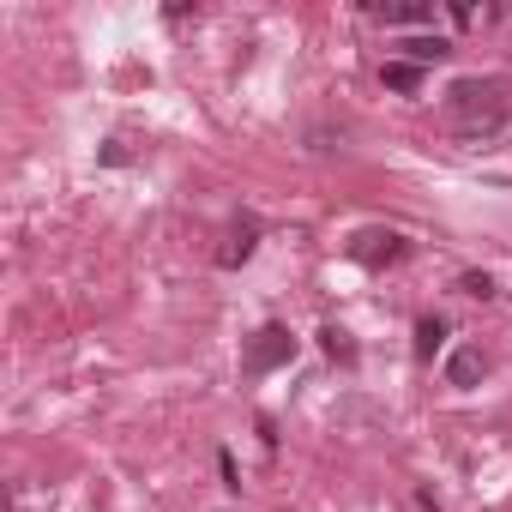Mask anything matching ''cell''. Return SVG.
<instances>
[{
    "mask_svg": "<svg viewBox=\"0 0 512 512\" xmlns=\"http://www.w3.org/2000/svg\"><path fill=\"white\" fill-rule=\"evenodd\" d=\"M506 115H512V97L500 79H458L446 91V121L458 139H488L506 127Z\"/></svg>",
    "mask_w": 512,
    "mask_h": 512,
    "instance_id": "6da1fadb",
    "label": "cell"
},
{
    "mask_svg": "<svg viewBox=\"0 0 512 512\" xmlns=\"http://www.w3.org/2000/svg\"><path fill=\"white\" fill-rule=\"evenodd\" d=\"M296 356V338H290V326H260L247 338V356H241V368L260 380V374H272V368H284Z\"/></svg>",
    "mask_w": 512,
    "mask_h": 512,
    "instance_id": "7a4b0ae2",
    "label": "cell"
},
{
    "mask_svg": "<svg viewBox=\"0 0 512 512\" xmlns=\"http://www.w3.org/2000/svg\"><path fill=\"white\" fill-rule=\"evenodd\" d=\"M350 260L368 266V272L398 266V260H404V235H398V229H362V235L350 241Z\"/></svg>",
    "mask_w": 512,
    "mask_h": 512,
    "instance_id": "3957f363",
    "label": "cell"
},
{
    "mask_svg": "<svg viewBox=\"0 0 512 512\" xmlns=\"http://www.w3.org/2000/svg\"><path fill=\"white\" fill-rule=\"evenodd\" d=\"M253 247H260V223L241 217V223L223 235V247H217V266H247V260H253Z\"/></svg>",
    "mask_w": 512,
    "mask_h": 512,
    "instance_id": "277c9868",
    "label": "cell"
},
{
    "mask_svg": "<svg viewBox=\"0 0 512 512\" xmlns=\"http://www.w3.org/2000/svg\"><path fill=\"white\" fill-rule=\"evenodd\" d=\"M482 374H488V356H482L476 344H464V350H452V356H446V380H452L458 392H470Z\"/></svg>",
    "mask_w": 512,
    "mask_h": 512,
    "instance_id": "5b68a950",
    "label": "cell"
},
{
    "mask_svg": "<svg viewBox=\"0 0 512 512\" xmlns=\"http://www.w3.org/2000/svg\"><path fill=\"white\" fill-rule=\"evenodd\" d=\"M398 49H404V61H410V67H434V61H446V55H452V43H446L440 31H434V37H404Z\"/></svg>",
    "mask_w": 512,
    "mask_h": 512,
    "instance_id": "8992f818",
    "label": "cell"
},
{
    "mask_svg": "<svg viewBox=\"0 0 512 512\" xmlns=\"http://www.w3.org/2000/svg\"><path fill=\"white\" fill-rule=\"evenodd\" d=\"M386 25H428L434 19V7H422V0H392V7H374Z\"/></svg>",
    "mask_w": 512,
    "mask_h": 512,
    "instance_id": "52a82bcc",
    "label": "cell"
},
{
    "mask_svg": "<svg viewBox=\"0 0 512 512\" xmlns=\"http://www.w3.org/2000/svg\"><path fill=\"white\" fill-rule=\"evenodd\" d=\"M380 79H386V91H422V67H410V61H386Z\"/></svg>",
    "mask_w": 512,
    "mask_h": 512,
    "instance_id": "ba28073f",
    "label": "cell"
},
{
    "mask_svg": "<svg viewBox=\"0 0 512 512\" xmlns=\"http://www.w3.org/2000/svg\"><path fill=\"white\" fill-rule=\"evenodd\" d=\"M440 344H446V320H434V314L416 320V356H434Z\"/></svg>",
    "mask_w": 512,
    "mask_h": 512,
    "instance_id": "9c48e42d",
    "label": "cell"
},
{
    "mask_svg": "<svg viewBox=\"0 0 512 512\" xmlns=\"http://www.w3.org/2000/svg\"><path fill=\"white\" fill-rule=\"evenodd\" d=\"M320 344H326V356H332V362H356V344H350V332L326 326V332H320Z\"/></svg>",
    "mask_w": 512,
    "mask_h": 512,
    "instance_id": "30bf717a",
    "label": "cell"
},
{
    "mask_svg": "<svg viewBox=\"0 0 512 512\" xmlns=\"http://www.w3.org/2000/svg\"><path fill=\"white\" fill-rule=\"evenodd\" d=\"M458 290H464V296H482V302H488V296H494V278H488V272H464V278H458Z\"/></svg>",
    "mask_w": 512,
    "mask_h": 512,
    "instance_id": "8fae6325",
    "label": "cell"
},
{
    "mask_svg": "<svg viewBox=\"0 0 512 512\" xmlns=\"http://www.w3.org/2000/svg\"><path fill=\"white\" fill-rule=\"evenodd\" d=\"M217 470H223V488H241V482H235V458H229V452H217Z\"/></svg>",
    "mask_w": 512,
    "mask_h": 512,
    "instance_id": "7c38bea8",
    "label": "cell"
}]
</instances>
